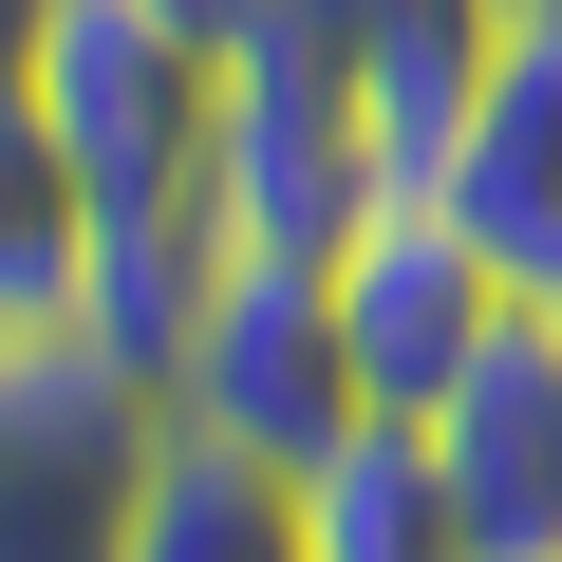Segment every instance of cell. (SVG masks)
Here are the masks:
<instances>
[{
    "label": "cell",
    "instance_id": "cell-7",
    "mask_svg": "<svg viewBox=\"0 0 562 562\" xmlns=\"http://www.w3.org/2000/svg\"><path fill=\"white\" fill-rule=\"evenodd\" d=\"M431 188L469 206V244L562 319V20H525V38H506V76L469 94V132H450V169H431Z\"/></svg>",
    "mask_w": 562,
    "mask_h": 562
},
{
    "label": "cell",
    "instance_id": "cell-8",
    "mask_svg": "<svg viewBox=\"0 0 562 562\" xmlns=\"http://www.w3.org/2000/svg\"><path fill=\"white\" fill-rule=\"evenodd\" d=\"M113 562H319V469H281V450H244V431L169 413Z\"/></svg>",
    "mask_w": 562,
    "mask_h": 562
},
{
    "label": "cell",
    "instance_id": "cell-9",
    "mask_svg": "<svg viewBox=\"0 0 562 562\" xmlns=\"http://www.w3.org/2000/svg\"><path fill=\"white\" fill-rule=\"evenodd\" d=\"M94 262H113V225H94L57 113H38V94H0V357L94 338Z\"/></svg>",
    "mask_w": 562,
    "mask_h": 562
},
{
    "label": "cell",
    "instance_id": "cell-3",
    "mask_svg": "<svg viewBox=\"0 0 562 562\" xmlns=\"http://www.w3.org/2000/svg\"><path fill=\"white\" fill-rule=\"evenodd\" d=\"M169 413H206V431H244V450H281V469H338L357 431H394V413L357 394V338H338V262L225 244L206 319H188V357H169Z\"/></svg>",
    "mask_w": 562,
    "mask_h": 562
},
{
    "label": "cell",
    "instance_id": "cell-4",
    "mask_svg": "<svg viewBox=\"0 0 562 562\" xmlns=\"http://www.w3.org/2000/svg\"><path fill=\"white\" fill-rule=\"evenodd\" d=\"M150 431H169V394L94 338L0 357V562H113L132 487H150Z\"/></svg>",
    "mask_w": 562,
    "mask_h": 562
},
{
    "label": "cell",
    "instance_id": "cell-10",
    "mask_svg": "<svg viewBox=\"0 0 562 562\" xmlns=\"http://www.w3.org/2000/svg\"><path fill=\"white\" fill-rule=\"evenodd\" d=\"M319 20L357 38V94H375V132H394V188H431L450 169V132H469V94L506 76V0H319Z\"/></svg>",
    "mask_w": 562,
    "mask_h": 562
},
{
    "label": "cell",
    "instance_id": "cell-11",
    "mask_svg": "<svg viewBox=\"0 0 562 562\" xmlns=\"http://www.w3.org/2000/svg\"><path fill=\"white\" fill-rule=\"evenodd\" d=\"M169 20H188V38H206V57H244V38H262V20H281V0H169Z\"/></svg>",
    "mask_w": 562,
    "mask_h": 562
},
{
    "label": "cell",
    "instance_id": "cell-2",
    "mask_svg": "<svg viewBox=\"0 0 562 562\" xmlns=\"http://www.w3.org/2000/svg\"><path fill=\"white\" fill-rule=\"evenodd\" d=\"M225 244H281V262H338L375 206H394V132L357 94V38L319 0H281V20L225 57Z\"/></svg>",
    "mask_w": 562,
    "mask_h": 562
},
{
    "label": "cell",
    "instance_id": "cell-1",
    "mask_svg": "<svg viewBox=\"0 0 562 562\" xmlns=\"http://www.w3.org/2000/svg\"><path fill=\"white\" fill-rule=\"evenodd\" d=\"M20 94L57 113V150H76V188H94L113 244L225 225V206H206V188H225V57L169 20V0H57V38H38Z\"/></svg>",
    "mask_w": 562,
    "mask_h": 562
},
{
    "label": "cell",
    "instance_id": "cell-13",
    "mask_svg": "<svg viewBox=\"0 0 562 562\" xmlns=\"http://www.w3.org/2000/svg\"><path fill=\"white\" fill-rule=\"evenodd\" d=\"M506 20H562V0H506Z\"/></svg>",
    "mask_w": 562,
    "mask_h": 562
},
{
    "label": "cell",
    "instance_id": "cell-12",
    "mask_svg": "<svg viewBox=\"0 0 562 562\" xmlns=\"http://www.w3.org/2000/svg\"><path fill=\"white\" fill-rule=\"evenodd\" d=\"M38 38H57V0H0V94L38 76Z\"/></svg>",
    "mask_w": 562,
    "mask_h": 562
},
{
    "label": "cell",
    "instance_id": "cell-5",
    "mask_svg": "<svg viewBox=\"0 0 562 562\" xmlns=\"http://www.w3.org/2000/svg\"><path fill=\"white\" fill-rule=\"evenodd\" d=\"M525 319V281L469 244V206L450 188H394L357 244H338V338H357V394L413 431V413H450L469 394V357Z\"/></svg>",
    "mask_w": 562,
    "mask_h": 562
},
{
    "label": "cell",
    "instance_id": "cell-6",
    "mask_svg": "<svg viewBox=\"0 0 562 562\" xmlns=\"http://www.w3.org/2000/svg\"><path fill=\"white\" fill-rule=\"evenodd\" d=\"M413 431H431V487H450L469 562H562V319H543V301H525V319L469 357V394L413 413Z\"/></svg>",
    "mask_w": 562,
    "mask_h": 562
}]
</instances>
